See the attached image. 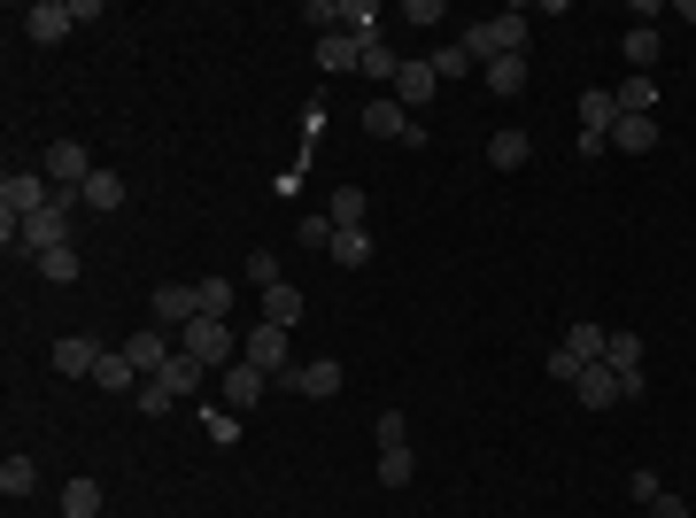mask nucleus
Masks as SVG:
<instances>
[{
    "label": "nucleus",
    "mask_w": 696,
    "mask_h": 518,
    "mask_svg": "<svg viewBox=\"0 0 696 518\" xmlns=\"http://www.w3.org/2000/svg\"><path fill=\"white\" fill-rule=\"evenodd\" d=\"M573 402H580V410H612V402H627V379H619L612 363H588V371L573 379Z\"/></svg>",
    "instance_id": "nucleus-10"
},
{
    "label": "nucleus",
    "mask_w": 696,
    "mask_h": 518,
    "mask_svg": "<svg viewBox=\"0 0 696 518\" xmlns=\"http://www.w3.org/2000/svg\"><path fill=\"white\" fill-rule=\"evenodd\" d=\"M193 287H201V318H232V279L209 271V279H193Z\"/></svg>",
    "instance_id": "nucleus-31"
},
{
    "label": "nucleus",
    "mask_w": 696,
    "mask_h": 518,
    "mask_svg": "<svg viewBox=\"0 0 696 518\" xmlns=\"http://www.w3.org/2000/svg\"><path fill=\"white\" fill-rule=\"evenodd\" d=\"M612 124H619V101H612V86H588V93H580V132L612 140Z\"/></svg>",
    "instance_id": "nucleus-15"
},
{
    "label": "nucleus",
    "mask_w": 696,
    "mask_h": 518,
    "mask_svg": "<svg viewBox=\"0 0 696 518\" xmlns=\"http://www.w3.org/2000/svg\"><path fill=\"white\" fill-rule=\"evenodd\" d=\"M434 93H441V78H434V62H402V70H395V101H402L410 117H418V109H426Z\"/></svg>",
    "instance_id": "nucleus-13"
},
{
    "label": "nucleus",
    "mask_w": 696,
    "mask_h": 518,
    "mask_svg": "<svg viewBox=\"0 0 696 518\" xmlns=\"http://www.w3.org/2000/svg\"><path fill=\"white\" fill-rule=\"evenodd\" d=\"M658 54H666V31H658V23H627V70L643 78Z\"/></svg>",
    "instance_id": "nucleus-17"
},
{
    "label": "nucleus",
    "mask_w": 696,
    "mask_h": 518,
    "mask_svg": "<svg viewBox=\"0 0 696 518\" xmlns=\"http://www.w3.org/2000/svg\"><path fill=\"white\" fill-rule=\"evenodd\" d=\"M193 318H201V287H193V279H171V287H156V326H163V333H186Z\"/></svg>",
    "instance_id": "nucleus-9"
},
{
    "label": "nucleus",
    "mask_w": 696,
    "mask_h": 518,
    "mask_svg": "<svg viewBox=\"0 0 696 518\" xmlns=\"http://www.w3.org/2000/svg\"><path fill=\"white\" fill-rule=\"evenodd\" d=\"M526 156H534V140H526L519 124H511V132H496V140H488V163H496V171H526Z\"/></svg>",
    "instance_id": "nucleus-22"
},
{
    "label": "nucleus",
    "mask_w": 696,
    "mask_h": 518,
    "mask_svg": "<svg viewBox=\"0 0 696 518\" xmlns=\"http://www.w3.org/2000/svg\"><path fill=\"white\" fill-rule=\"evenodd\" d=\"M326 256H334L341 271H364V263H371V232H364V225H348V232H334V248H326Z\"/></svg>",
    "instance_id": "nucleus-23"
},
{
    "label": "nucleus",
    "mask_w": 696,
    "mask_h": 518,
    "mask_svg": "<svg viewBox=\"0 0 696 518\" xmlns=\"http://www.w3.org/2000/svg\"><path fill=\"white\" fill-rule=\"evenodd\" d=\"M156 379H163L171 395H201V387H209V363H193V356L178 348V356H171V363H163V371H156Z\"/></svg>",
    "instance_id": "nucleus-19"
},
{
    "label": "nucleus",
    "mask_w": 696,
    "mask_h": 518,
    "mask_svg": "<svg viewBox=\"0 0 696 518\" xmlns=\"http://www.w3.org/2000/svg\"><path fill=\"white\" fill-rule=\"evenodd\" d=\"M410 472H418L410 449H379V488H410Z\"/></svg>",
    "instance_id": "nucleus-32"
},
{
    "label": "nucleus",
    "mask_w": 696,
    "mask_h": 518,
    "mask_svg": "<svg viewBox=\"0 0 696 518\" xmlns=\"http://www.w3.org/2000/svg\"><path fill=\"white\" fill-rule=\"evenodd\" d=\"M480 86H488L496 101H519L526 93V54H496V62L480 70Z\"/></svg>",
    "instance_id": "nucleus-14"
},
{
    "label": "nucleus",
    "mask_w": 696,
    "mask_h": 518,
    "mask_svg": "<svg viewBox=\"0 0 696 518\" xmlns=\"http://www.w3.org/2000/svg\"><path fill=\"white\" fill-rule=\"evenodd\" d=\"M201 434H209V441H240V410H225V402L201 410Z\"/></svg>",
    "instance_id": "nucleus-35"
},
{
    "label": "nucleus",
    "mask_w": 696,
    "mask_h": 518,
    "mask_svg": "<svg viewBox=\"0 0 696 518\" xmlns=\"http://www.w3.org/2000/svg\"><path fill=\"white\" fill-rule=\"evenodd\" d=\"M627 488H635V504H643V511H650V504H658V496H666V480H658V472H635V480H627Z\"/></svg>",
    "instance_id": "nucleus-40"
},
{
    "label": "nucleus",
    "mask_w": 696,
    "mask_h": 518,
    "mask_svg": "<svg viewBox=\"0 0 696 518\" xmlns=\"http://www.w3.org/2000/svg\"><path fill=\"white\" fill-rule=\"evenodd\" d=\"M379 449H410V418L402 410H379Z\"/></svg>",
    "instance_id": "nucleus-37"
},
{
    "label": "nucleus",
    "mask_w": 696,
    "mask_h": 518,
    "mask_svg": "<svg viewBox=\"0 0 696 518\" xmlns=\"http://www.w3.org/2000/svg\"><path fill=\"white\" fill-rule=\"evenodd\" d=\"M31 488H39V465H31V457H8V465H0V496H16V504H23Z\"/></svg>",
    "instance_id": "nucleus-29"
},
{
    "label": "nucleus",
    "mask_w": 696,
    "mask_h": 518,
    "mask_svg": "<svg viewBox=\"0 0 696 518\" xmlns=\"http://www.w3.org/2000/svg\"><path fill=\"white\" fill-rule=\"evenodd\" d=\"M171 356H178V341L163 333V326H156V333H132V341H125V363H132L140 379H156V371H163Z\"/></svg>",
    "instance_id": "nucleus-12"
},
{
    "label": "nucleus",
    "mask_w": 696,
    "mask_h": 518,
    "mask_svg": "<svg viewBox=\"0 0 696 518\" xmlns=\"http://www.w3.org/2000/svg\"><path fill=\"white\" fill-rule=\"evenodd\" d=\"M171 387H163V379H140V410H148V418H171Z\"/></svg>",
    "instance_id": "nucleus-38"
},
{
    "label": "nucleus",
    "mask_w": 696,
    "mask_h": 518,
    "mask_svg": "<svg viewBox=\"0 0 696 518\" xmlns=\"http://www.w3.org/2000/svg\"><path fill=\"white\" fill-rule=\"evenodd\" d=\"M93 387H101V395H140V371L125 363V348H109V356H101V371H93Z\"/></svg>",
    "instance_id": "nucleus-20"
},
{
    "label": "nucleus",
    "mask_w": 696,
    "mask_h": 518,
    "mask_svg": "<svg viewBox=\"0 0 696 518\" xmlns=\"http://www.w3.org/2000/svg\"><path fill=\"white\" fill-rule=\"evenodd\" d=\"M364 132H371V140H395V148H426V124H418V117H410L395 93L364 109Z\"/></svg>",
    "instance_id": "nucleus-2"
},
{
    "label": "nucleus",
    "mask_w": 696,
    "mask_h": 518,
    "mask_svg": "<svg viewBox=\"0 0 696 518\" xmlns=\"http://www.w3.org/2000/svg\"><path fill=\"white\" fill-rule=\"evenodd\" d=\"M326 217H334V225H364V217H371V201H364V186H334V201H326Z\"/></svg>",
    "instance_id": "nucleus-27"
},
{
    "label": "nucleus",
    "mask_w": 696,
    "mask_h": 518,
    "mask_svg": "<svg viewBox=\"0 0 696 518\" xmlns=\"http://www.w3.org/2000/svg\"><path fill=\"white\" fill-rule=\"evenodd\" d=\"M62 518H101V480H86V472H78V480L62 488Z\"/></svg>",
    "instance_id": "nucleus-26"
},
{
    "label": "nucleus",
    "mask_w": 696,
    "mask_h": 518,
    "mask_svg": "<svg viewBox=\"0 0 696 518\" xmlns=\"http://www.w3.org/2000/svg\"><path fill=\"white\" fill-rule=\"evenodd\" d=\"M178 348H186L193 363H209V371H232V363H240V333H232L225 318H193V326L178 333Z\"/></svg>",
    "instance_id": "nucleus-1"
},
{
    "label": "nucleus",
    "mask_w": 696,
    "mask_h": 518,
    "mask_svg": "<svg viewBox=\"0 0 696 518\" xmlns=\"http://www.w3.org/2000/svg\"><path fill=\"white\" fill-rule=\"evenodd\" d=\"M650 518H689V504H682V496H674V488H666V496H658V504H650Z\"/></svg>",
    "instance_id": "nucleus-42"
},
{
    "label": "nucleus",
    "mask_w": 696,
    "mask_h": 518,
    "mask_svg": "<svg viewBox=\"0 0 696 518\" xmlns=\"http://www.w3.org/2000/svg\"><path fill=\"white\" fill-rule=\"evenodd\" d=\"M549 379H565V387H573V379H580V363H573V348H565V341L549 348Z\"/></svg>",
    "instance_id": "nucleus-41"
},
{
    "label": "nucleus",
    "mask_w": 696,
    "mask_h": 518,
    "mask_svg": "<svg viewBox=\"0 0 696 518\" xmlns=\"http://www.w3.org/2000/svg\"><path fill=\"white\" fill-rule=\"evenodd\" d=\"M16 23H23V39H31V47H54V39H70V23H78V16H70V0H31Z\"/></svg>",
    "instance_id": "nucleus-7"
},
{
    "label": "nucleus",
    "mask_w": 696,
    "mask_h": 518,
    "mask_svg": "<svg viewBox=\"0 0 696 518\" xmlns=\"http://www.w3.org/2000/svg\"><path fill=\"white\" fill-rule=\"evenodd\" d=\"M364 78H379V86H395V70H402V54H387V47H364V62H356Z\"/></svg>",
    "instance_id": "nucleus-34"
},
{
    "label": "nucleus",
    "mask_w": 696,
    "mask_h": 518,
    "mask_svg": "<svg viewBox=\"0 0 696 518\" xmlns=\"http://www.w3.org/2000/svg\"><path fill=\"white\" fill-rule=\"evenodd\" d=\"M356 62H364V47H356L348 31H326V39H318V70H356Z\"/></svg>",
    "instance_id": "nucleus-25"
},
{
    "label": "nucleus",
    "mask_w": 696,
    "mask_h": 518,
    "mask_svg": "<svg viewBox=\"0 0 696 518\" xmlns=\"http://www.w3.org/2000/svg\"><path fill=\"white\" fill-rule=\"evenodd\" d=\"M264 326H287V333L302 326V287H295V279H279V287H264Z\"/></svg>",
    "instance_id": "nucleus-16"
},
{
    "label": "nucleus",
    "mask_w": 696,
    "mask_h": 518,
    "mask_svg": "<svg viewBox=\"0 0 696 518\" xmlns=\"http://www.w3.org/2000/svg\"><path fill=\"white\" fill-rule=\"evenodd\" d=\"M39 171H47V186H70V193H86V178L101 171V163H93V148H78V140H54V148L39 156Z\"/></svg>",
    "instance_id": "nucleus-3"
},
{
    "label": "nucleus",
    "mask_w": 696,
    "mask_h": 518,
    "mask_svg": "<svg viewBox=\"0 0 696 518\" xmlns=\"http://www.w3.org/2000/svg\"><path fill=\"white\" fill-rule=\"evenodd\" d=\"M248 279H256V295H264V287H279L287 271H279V256H271V248H256V256H248Z\"/></svg>",
    "instance_id": "nucleus-36"
},
{
    "label": "nucleus",
    "mask_w": 696,
    "mask_h": 518,
    "mask_svg": "<svg viewBox=\"0 0 696 518\" xmlns=\"http://www.w3.org/2000/svg\"><path fill=\"white\" fill-rule=\"evenodd\" d=\"M101 356H109L101 341H86V333H62V341H54V371H62V379H93V371H101Z\"/></svg>",
    "instance_id": "nucleus-11"
},
{
    "label": "nucleus",
    "mask_w": 696,
    "mask_h": 518,
    "mask_svg": "<svg viewBox=\"0 0 696 518\" xmlns=\"http://www.w3.org/2000/svg\"><path fill=\"white\" fill-rule=\"evenodd\" d=\"M604 333H612V326H573V333H565V348H573V363H580V371H588V363H604Z\"/></svg>",
    "instance_id": "nucleus-28"
},
{
    "label": "nucleus",
    "mask_w": 696,
    "mask_h": 518,
    "mask_svg": "<svg viewBox=\"0 0 696 518\" xmlns=\"http://www.w3.org/2000/svg\"><path fill=\"white\" fill-rule=\"evenodd\" d=\"M612 148H619V156H650V148H658V117H619V124H612Z\"/></svg>",
    "instance_id": "nucleus-18"
},
{
    "label": "nucleus",
    "mask_w": 696,
    "mask_h": 518,
    "mask_svg": "<svg viewBox=\"0 0 696 518\" xmlns=\"http://www.w3.org/2000/svg\"><path fill=\"white\" fill-rule=\"evenodd\" d=\"M86 209H125V178L93 171V178H86Z\"/></svg>",
    "instance_id": "nucleus-30"
},
{
    "label": "nucleus",
    "mask_w": 696,
    "mask_h": 518,
    "mask_svg": "<svg viewBox=\"0 0 696 518\" xmlns=\"http://www.w3.org/2000/svg\"><path fill=\"white\" fill-rule=\"evenodd\" d=\"M240 356H248L256 371H271V379L302 363V356H295V341H287V326H256V333H240Z\"/></svg>",
    "instance_id": "nucleus-4"
},
{
    "label": "nucleus",
    "mask_w": 696,
    "mask_h": 518,
    "mask_svg": "<svg viewBox=\"0 0 696 518\" xmlns=\"http://www.w3.org/2000/svg\"><path fill=\"white\" fill-rule=\"evenodd\" d=\"M295 232H302V248H334V232H341V225H334V217H302Z\"/></svg>",
    "instance_id": "nucleus-39"
},
{
    "label": "nucleus",
    "mask_w": 696,
    "mask_h": 518,
    "mask_svg": "<svg viewBox=\"0 0 696 518\" xmlns=\"http://www.w3.org/2000/svg\"><path fill=\"white\" fill-rule=\"evenodd\" d=\"M426 62H434V78H441V86H449V78H480V62L465 54V39H449V47H434Z\"/></svg>",
    "instance_id": "nucleus-24"
},
{
    "label": "nucleus",
    "mask_w": 696,
    "mask_h": 518,
    "mask_svg": "<svg viewBox=\"0 0 696 518\" xmlns=\"http://www.w3.org/2000/svg\"><path fill=\"white\" fill-rule=\"evenodd\" d=\"M47 248H70V209H54V201H47V209H39L31 225H23V240H16L8 256H31V263H39Z\"/></svg>",
    "instance_id": "nucleus-5"
},
{
    "label": "nucleus",
    "mask_w": 696,
    "mask_h": 518,
    "mask_svg": "<svg viewBox=\"0 0 696 518\" xmlns=\"http://www.w3.org/2000/svg\"><path fill=\"white\" fill-rule=\"evenodd\" d=\"M271 387H287V395H310V402H334V395H341V363H334V356H318V363H295V371H279Z\"/></svg>",
    "instance_id": "nucleus-6"
},
{
    "label": "nucleus",
    "mask_w": 696,
    "mask_h": 518,
    "mask_svg": "<svg viewBox=\"0 0 696 518\" xmlns=\"http://www.w3.org/2000/svg\"><path fill=\"white\" fill-rule=\"evenodd\" d=\"M39 279L70 287V279H78V248H47V256H39Z\"/></svg>",
    "instance_id": "nucleus-33"
},
{
    "label": "nucleus",
    "mask_w": 696,
    "mask_h": 518,
    "mask_svg": "<svg viewBox=\"0 0 696 518\" xmlns=\"http://www.w3.org/2000/svg\"><path fill=\"white\" fill-rule=\"evenodd\" d=\"M341 31L356 47H379V8L371 0H341Z\"/></svg>",
    "instance_id": "nucleus-21"
},
{
    "label": "nucleus",
    "mask_w": 696,
    "mask_h": 518,
    "mask_svg": "<svg viewBox=\"0 0 696 518\" xmlns=\"http://www.w3.org/2000/svg\"><path fill=\"white\" fill-rule=\"evenodd\" d=\"M217 387H225V410H240V418H248V410H264V387H271V371H256V363L240 356L232 371H217Z\"/></svg>",
    "instance_id": "nucleus-8"
}]
</instances>
